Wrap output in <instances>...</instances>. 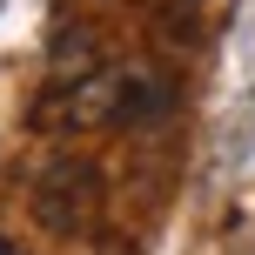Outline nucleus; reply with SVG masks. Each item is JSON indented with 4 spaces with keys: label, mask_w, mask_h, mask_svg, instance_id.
<instances>
[{
    "label": "nucleus",
    "mask_w": 255,
    "mask_h": 255,
    "mask_svg": "<svg viewBox=\"0 0 255 255\" xmlns=\"http://www.w3.org/2000/svg\"><path fill=\"white\" fill-rule=\"evenodd\" d=\"M175 108V88H168L154 67L141 61H115V67H88L81 81H67L54 94V115L61 128H134Z\"/></svg>",
    "instance_id": "obj_1"
},
{
    "label": "nucleus",
    "mask_w": 255,
    "mask_h": 255,
    "mask_svg": "<svg viewBox=\"0 0 255 255\" xmlns=\"http://www.w3.org/2000/svg\"><path fill=\"white\" fill-rule=\"evenodd\" d=\"M154 7H181V0H154Z\"/></svg>",
    "instance_id": "obj_3"
},
{
    "label": "nucleus",
    "mask_w": 255,
    "mask_h": 255,
    "mask_svg": "<svg viewBox=\"0 0 255 255\" xmlns=\"http://www.w3.org/2000/svg\"><path fill=\"white\" fill-rule=\"evenodd\" d=\"M101 168L94 161H47L34 175V188H27V202H34V222L54 235H88L94 222H101Z\"/></svg>",
    "instance_id": "obj_2"
}]
</instances>
